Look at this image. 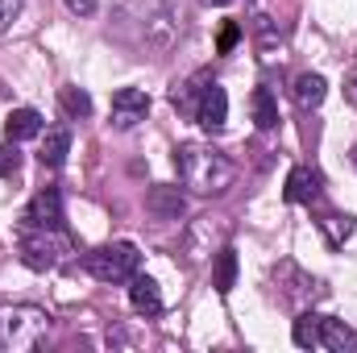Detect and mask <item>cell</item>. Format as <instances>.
<instances>
[{
	"instance_id": "21",
	"label": "cell",
	"mask_w": 357,
	"mask_h": 353,
	"mask_svg": "<svg viewBox=\"0 0 357 353\" xmlns=\"http://www.w3.org/2000/svg\"><path fill=\"white\" fill-rule=\"evenodd\" d=\"M237 42H241V25H237V21H225V25H220V38H216V50L229 54Z\"/></svg>"
},
{
	"instance_id": "5",
	"label": "cell",
	"mask_w": 357,
	"mask_h": 353,
	"mask_svg": "<svg viewBox=\"0 0 357 353\" xmlns=\"http://www.w3.org/2000/svg\"><path fill=\"white\" fill-rule=\"evenodd\" d=\"M21 225H38V229H63V191L59 187H46L29 200Z\"/></svg>"
},
{
	"instance_id": "22",
	"label": "cell",
	"mask_w": 357,
	"mask_h": 353,
	"mask_svg": "<svg viewBox=\"0 0 357 353\" xmlns=\"http://www.w3.org/2000/svg\"><path fill=\"white\" fill-rule=\"evenodd\" d=\"M17 13H21V0H0V33L17 21Z\"/></svg>"
},
{
	"instance_id": "7",
	"label": "cell",
	"mask_w": 357,
	"mask_h": 353,
	"mask_svg": "<svg viewBox=\"0 0 357 353\" xmlns=\"http://www.w3.org/2000/svg\"><path fill=\"white\" fill-rule=\"evenodd\" d=\"M195 121H199V129H208V133H220L225 129V121H229V96L220 84H208L204 96H199V108H195Z\"/></svg>"
},
{
	"instance_id": "17",
	"label": "cell",
	"mask_w": 357,
	"mask_h": 353,
	"mask_svg": "<svg viewBox=\"0 0 357 353\" xmlns=\"http://www.w3.org/2000/svg\"><path fill=\"white\" fill-rule=\"evenodd\" d=\"M320 233H324V241L337 250V246H345L349 241V233H354V216H341V212H324L320 220Z\"/></svg>"
},
{
	"instance_id": "12",
	"label": "cell",
	"mask_w": 357,
	"mask_h": 353,
	"mask_svg": "<svg viewBox=\"0 0 357 353\" xmlns=\"http://www.w3.org/2000/svg\"><path fill=\"white\" fill-rule=\"evenodd\" d=\"M278 274H282V278H291V287H287V283H278L287 303H303V299H312V295L320 291V283H316V278H307L295 262H282V266H278Z\"/></svg>"
},
{
	"instance_id": "6",
	"label": "cell",
	"mask_w": 357,
	"mask_h": 353,
	"mask_svg": "<svg viewBox=\"0 0 357 353\" xmlns=\"http://www.w3.org/2000/svg\"><path fill=\"white\" fill-rule=\"evenodd\" d=\"M320 195H324V175L316 167H291L287 187H282L287 204H316Z\"/></svg>"
},
{
	"instance_id": "10",
	"label": "cell",
	"mask_w": 357,
	"mask_h": 353,
	"mask_svg": "<svg viewBox=\"0 0 357 353\" xmlns=\"http://www.w3.org/2000/svg\"><path fill=\"white\" fill-rule=\"evenodd\" d=\"M146 208H150L158 220H178V216L187 212V200H183V191H178V187L158 183V187H150V191H146Z\"/></svg>"
},
{
	"instance_id": "25",
	"label": "cell",
	"mask_w": 357,
	"mask_h": 353,
	"mask_svg": "<svg viewBox=\"0 0 357 353\" xmlns=\"http://www.w3.org/2000/svg\"><path fill=\"white\" fill-rule=\"evenodd\" d=\"M13 171H17V154L8 146H0V179H8Z\"/></svg>"
},
{
	"instance_id": "24",
	"label": "cell",
	"mask_w": 357,
	"mask_h": 353,
	"mask_svg": "<svg viewBox=\"0 0 357 353\" xmlns=\"http://www.w3.org/2000/svg\"><path fill=\"white\" fill-rule=\"evenodd\" d=\"M63 4H67L75 17H91V13L100 8V0H63Z\"/></svg>"
},
{
	"instance_id": "20",
	"label": "cell",
	"mask_w": 357,
	"mask_h": 353,
	"mask_svg": "<svg viewBox=\"0 0 357 353\" xmlns=\"http://www.w3.org/2000/svg\"><path fill=\"white\" fill-rule=\"evenodd\" d=\"M59 100H63V112H67L71 121L91 117V96L84 88H63V91H59Z\"/></svg>"
},
{
	"instance_id": "26",
	"label": "cell",
	"mask_w": 357,
	"mask_h": 353,
	"mask_svg": "<svg viewBox=\"0 0 357 353\" xmlns=\"http://www.w3.org/2000/svg\"><path fill=\"white\" fill-rule=\"evenodd\" d=\"M345 96H349V104H357V67H354V75H349V84H345Z\"/></svg>"
},
{
	"instance_id": "18",
	"label": "cell",
	"mask_w": 357,
	"mask_h": 353,
	"mask_svg": "<svg viewBox=\"0 0 357 353\" xmlns=\"http://www.w3.org/2000/svg\"><path fill=\"white\" fill-rule=\"evenodd\" d=\"M250 112H254V125H258V129H274V125H278V104H274L270 88H254Z\"/></svg>"
},
{
	"instance_id": "1",
	"label": "cell",
	"mask_w": 357,
	"mask_h": 353,
	"mask_svg": "<svg viewBox=\"0 0 357 353\" xmlns=\"http://www.w3.org/2000/svg\"><path fill=\"white\" fill-rule=\"evenodd\" d=\"M175 171H178V179H183L191 191H199V195H220V191H229V183L237 179V167H233L229 154H220V150H212V146H195V142H183L175 150Z\"/></svg>"
},
{
	"instance_id": "9",
	"label": "cell",
	"mask_w": 357,
	"mask_h": 353,
	"mask_svg": "<svg viewBox=\"0 0 357 353\" xmlns=\"http://www.w3.org/2000/svg\"><path fill=\"white\" fill-rule=\"evenodd\" d=\"M42 129H46V121H42V112L38 108H13L8 117H4V137L17 146V142H29V137H42Z\"/></svg>"
},
{
	"instance_id": "15",
	"label": "cell",
	"mask_w": 357,
	"mask_h": 353,
	"mask_svg": "<svg viewBox=\"0 0 357 353\" xmlns=\"http://www.w3.org/2000/svg\"><path fill=\"white\" fill-rule=\"evenodd\" d=\"M295 104L299 108H320L324 104V96H328V84H324V75H316V71H303L299 80H295Z\"/></svg>"
},
{
	"instance_id": "14",
	"label": "cell",
	"mask_w": 357,
	"mask_h": 353,
	"mask_svg": "<svg viewBox=\"0 0 357 353\" xmlns=\"http://www.w3.org/2000/svg\"><path fill=\"white\" fill-rule=\"evenodd\" d=\"M208 84H212L208 75H191V80L175 84V88H171V104H175L183 117H195V108H199V96H204V88H208Z\"/></svg>"
},
{
	"instance_id": "3",
	"label": "cell",
	"mask_w": 357,
	"mask_h": 353,
	"mask_svg": "<svg viewBox=\"0 0 357 353\" xmlns=\"http://www.w3.org/2000/svg\"><path fill=\"white\" fill-rule=\"evenodd\" d=\"M17 254L29 270H54L67 258V237L59 229H38V225H21L17 233Z\"/></svg>"
},
{
	"instance_id": "8",
	"label": "cell",
	"mask_w": 357,
	"mask_h": 353,
	"mask_svg": "<svg viewBox=\"0 0 357 353\" xmlns=\"http://www.w3.org/2000/svg\"><path fill=\"white\" fill-rule=\"evenodd\" d=\"M129 303H133L137 316H162V291H158V283L137 270L129 278Z\"/></svg>"
},
{
	"instance_id": "19",
	"label": "cell",
	"mask_w": 357,
	"mask_h": 353,
	"mask_svg": "<svg viewBox=\"0 0 357 353\" xmlns=\"http://www.w3.org/2000/svg\"><path fill=\"white\" fill-rule=\"evenodd\" d=\"M291 341L299 350H316L320 345V316L316 312H299L295 316V329H291Z\"/></svg>"
},
{
	"instance_id": "28",
	"label": "cell",
	"mask_w": 357,
	"mask_h": 353,
	"mask_svg": "<svg viewBox=\"0 0 357 353\" xmlns=\"http://www.w3.org/2000/svg\"><path fill=\"white\" fill-rule=\"evenodd\" d=\"M0 350H4V333H0Z\"/></svg>"
},
{
	"instance_id": "11",
	"label": "cell",
	"mask_w": 357,
	"mask_h": 353,
	"mask_svg": "<svg viewBox=\"0 0 357 353\" xmlns=\"http://www.w3.org/2000/svg\"><path fill=\"white\" fill-rule=\"evenodd\" d=\"M67 154H71V129H67V125L46 129L42 150H38V163H42V167H50V171H59V167L67 163Z\"/></svg>"
},
{
	"instance_id": "23",
	"label": "cell",
	"mask_w": 357,
	"mask_h": 353,
	"mask_svg": "<svg viewBox=\"0 0 357 353\" xmlns=\"http://www.w3.org/2000/svg\"><path fill=\"white\" fill-rule=\"evenodd\" d=\"M254 33H258V42L262 46H270L278 33H274V25H270V17H254Z\"/></svg>"
},
{
	"instance_id": "27",
	"label": "cell",
	"mask_w": 357,
	"mask_h": 353,
	"mask_svg": "<svg viewBox=\"0 0 357 353\" xmlns=\"http://www.w3.org/2000/svg\"><path fill=\"white\" fill-rule=\"evenodd\" d=\"M204 4H229V0H204Z\"/></svg>"
},
{
	"instance_id": "13",
	"label": "cell",
	"mask_w": 357,
	"mask_h": 353,
	"mask_svg": "<svg viewBox=\"0 0 357 353\" xmlns=\"http://www.w3.org/2000/svg\"><path fill=\"white\" fill-rule=\"evenodd\" d=\"M357 345V333L345 324V320H333V316H320V350L345 353Z\"/></svg>"
},
{
	"instance_id": "16",
	"label": "cell",
	"mask_w": 357,
	"mask_h": 353,
	"mask_svg": "<svg viewBox=\"0 0 357 353\" xmlns=\"http://www.w3.org/2000/svg\"><path fill=\"white\" fill-rule=\"evenodd\" d=\"M212 287L220 295H229L237 287V250L233 246H220L216 250V266H212Z\"/></svg>"
},
{
	"instance_id": "2",
	"label": "cell",
	"mask_w": 357,
	"mask_h": 353,
	"mask_svg": "<svg viewBox=\"0 0 357 353\" xmlns=\"http://www.w3.org/2000/svg\"><path fill=\"white\" fill-rule=\"evenodd\" d=\"M142 266V254L133 241H112V246H96L84 254V270L100 283H129Z\"/></svg>"
},
{
	"instance_id": "4",
	"label": "cell",
	"mask_w": 357,
	"mask_h": 353,
	"mask_svg": "<svg viewBox=\"0 0 357 353\" xmlns=\"http://www.w3.org/2000/svg\"><path fill=\"white\" fill-rule=\"evenodd\" d=\"M150 112V96L142 88H116L112 91V129H133Z\"/></svg>"
}]
</instances>
